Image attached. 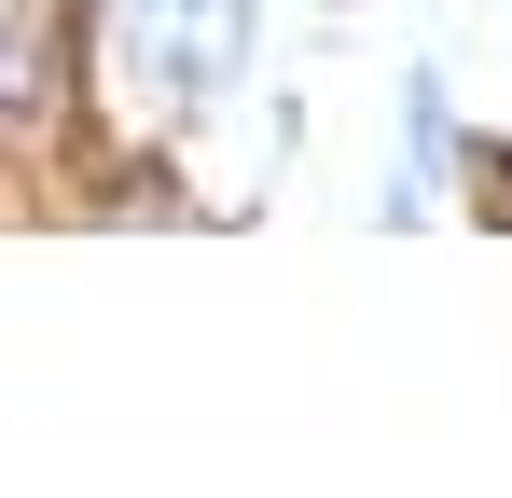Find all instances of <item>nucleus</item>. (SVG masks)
Listing matches in <instances>:
<instances>
[{
  "label": "nucleus",
  "instance_id": "1",
  "mask_svg": "<svg viewBox=\"0 0 512 498\" xmlns=\"http://www.w3.org/2000/svg\"><path fill=\"white\" fill-rule=\"evenodd\" d=\"M42 70H56V56H42V28H14V14H0V125H28V111H42Z\"/></svg>",
  "mask_w": 512,
  "mask_h": 498
}]
</instances>
